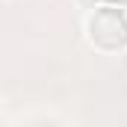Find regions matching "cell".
Returning a JSON list of instances; mask_svg holds the SVG:
<instances>
[{
    "instance_id": "obj_1",
    "label": "cell",
    "mask_w": 127,
    "mask_h": 127,
    "mask_svg": "<svg viewBox=\"0 0 127 127\" xmlns=\"http://www.w3.org/2000/svg\"><path fill=\"white\" fill-rule=\"evenodd\" d=\"M86 38L89 44L109 53L127 47V6L121 3H100L89 9L86 18Z\"/></svg>"
}]
</instances>
